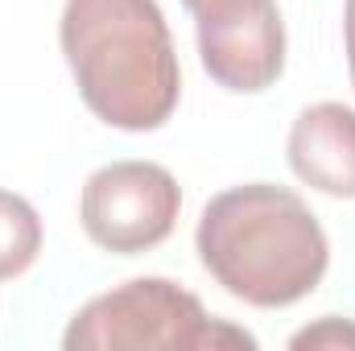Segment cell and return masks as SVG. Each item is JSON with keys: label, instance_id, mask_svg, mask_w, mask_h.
Instances as JSON below:
<instances>
[{"label": "cell", "instance_id": "6", "mask_svg": "<svg viewBox=\"0 0 355 351\" xmlns=\"http://www.w3.org/2000/svg\"><path fill=\"white\" fill-rule=\"evenodd\" d=\"M285 153L306 186L331 198H355V112L347 103H310L293 120Z\"/></svg>", "mask_w": 355, "mask_h": 351}, {"label": "cell", "instance_id": "2", "mask_svg": "<svg viewBox=\"0 0 355 351\" xmlns=\"http://www.w3.org/2000/svg\"><path fill=\"white\" fill-rule=\"evenodd\" d=\"M58 42L91 112L124 132H153L182 99V67L157 0H67Z\"/></svg>", "mask_w": 355, "mask_h": 351}, {"label": "cell", "instance_id": "10", "mask_svg": "<svg viewBox=\"0 0 355 351\" xmlns=\"http://www.w3.org/2000/svg\"><path fill=\"white\" fill-rule=\"evenodd\" d=\"M182 4H186L194 17H198V12H207V8H219V4H227V0H182Z\"/></svg>", "mask_w": 355, "mask_h": 351}, {"label": "cell", "instance_id": "5", "mask_svg": "<svg viewBox=\"0 0 355 351\" xmlns=\"http://www.w3.org/2000/svg\"><path fill=\"white\" fill-rule=\"evenodd\" d=\"M198 21V58L219 87L236 95L268 91L285 71V25L277 0H227Z\"/></svg>", "mask_w": 355, "mask_h": 351}, {"label": "cell", "instance_id": "4", "mask_svg": "<svg viewBox=\"0 0 355 351\" xmlns=\"http://www.w3.org/2000/svg\"><path fill=\"white\" fill-rule=\"evenodd\" d=\"M182 211L174 174L157 162H112L95 170L79 198V219L95 248L141 257L170 240Z\"/></svg>", "mask_w": 355, "mask_h": 351}, {"label": "cell", "instance_id": "8", "mask_svg": "<svg viewBox=\"0 0 355 351\" xmlns=\"http://www.w3.org/2000/svg\"><path fill=\"white\" fill-rule=\"evenodd\" d=\"M355 348V327L343 318H322L318 327H306L289 339V348Z\"/></svg>", "mask_w": 355, "mask_h": 351}, {"label": "cell", "instance_id": "7", "mask_svg": "<svg viewBox=\"0 0 355 351\" xmlns=\"http://www.w3.org/2000/svg\"><path fill=\"white\" fill-rule=\"evenodd\" d=\"M42 252V219L37 211L12 194L0 190V281L21 277Z\"/></svg>", "mask_w": 355, "mask_h": 351}, {"label": "cell", "instance_id": "9", "mask_svg": "<svg viewBox=\"0 0 355 351\" xmlns=\"http://www.w3.org/2000/svg\"><path fill=\"white\" fill-rule=\"evenodd\" d=\"M343 42H347V71L355 87V0H343Z\"/></svg>", "mask_w": 355, "mask_h": 351}, {"label": "cell", "instance_id": "3", "mask_svg": "<svg viewBox=\"0 0 355 351\" xmlns=\"http://www.w3.org/2000/svg\"><path fill=\"white\" fill-rule=\"evenodd\" d=\"M67 351H252L257 339L244 327L211 318L202 302L166 277H132L71 318Z\"/></svg>", "mask_w": 355, "mask_h": 351}, {"label": "cell", "instance_id": "1", "mask_svg": "<svg viewBox=\"0 0 355 351\" xmlns=\"http://www.w3.org/2000/svg\"><path fill=\"white\" fill-rule=\"evenodd\" d=\"M194 248L202 268L240 302L281 310L318 289L331 244L302 194L248 182L215 194L202 207Z\"/></svg>", "mask_w": 355, "mask_h": 351}]
</instances>
